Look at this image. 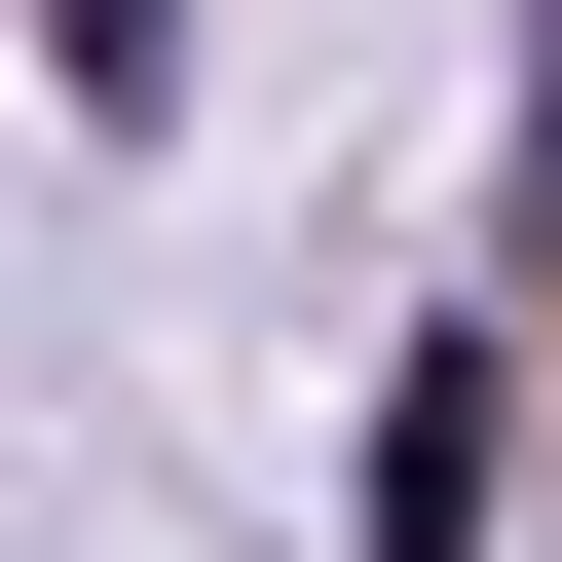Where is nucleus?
Returning a JSON list of instances; mask_svg holds the SVG:
<instances>
[{
    "instance_id": "nucleus-2",
    "label": "nucleus",
    "mask_w": 562,
    "mask_h": 562,
    "mask_svg": "<svg viewBox=\"0 0 562 562\" xmlns=\"http://www.w3.org/2000/svg\"><path fill=\"white\" fill-rule=\"evenodd\" d=\"M38 38H76V113H150V0H38Z\"/></svg>"
},
{
    "instance_id": "nucleus-1",
    "label": "nucleus",
    "mask_w": 562,
    "mask_h": 562,
    "mask_svg": "<svg viewBox=\"0 0 562 562\" xmlns=\"http://www.w3.org/2000/svg\"><path fill=\"white\" fill-rule=\"evenodd\" d=\"M487 413H525L487 338H413V375H375V562H487Z\"/></svg>"
}]
</instances>
